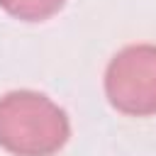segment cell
<instances>
[{
    "mask_svg": "<svg viewBox=\"0 0 156 156\" xmlns=\"http://www.w3.org/2000/svg\"><path fill=\"white\" fill-rule=\"evenodd\" d=\"M71 134L66 112L37 90L0 98V146L15 156H51Z\"/></svg>",
    "mask_w": 156,
    "mask_h": 156,
    "instance_id": "cell-1",
    "label": "cell"
},
{
    "mask_svg": "<svg viewBox=\"0 0 156 156\" xmlns=\"http://www.w3.org/2000/svg\"><path fill=\"white\" fill-rule=\"evenodd\" d=\"M105 93L124 115L146 117L156 112V46H124L105 71Z\"/></svg>",
    "mask_w": 156,
    "mask_h": 156,
    "instance_id": "cell-2",
    "label": "cell"
},
{
    "mask_svg": "<svg viewBox=\"0 0 156 156\" xmlns=\"http://www.w3.org/2000/svg\"><path fill=\"white\" fill-rule=\"evenodd\" d=\"M66 0H0L2 10L24 22H39L56 15Z\"/></svg>",
    "mask_w": 156,
    "mask_h": 156,
    "instance_id": "cell-3",
    "label": "cell"
}]
</instances>
